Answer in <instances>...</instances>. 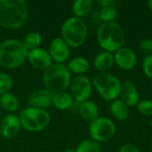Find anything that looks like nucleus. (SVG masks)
I'll use <instances>...</instances> for the list:
<instances>
[{
	"label": "nucleus",
	"instance_id": "1",
	"mask_svg": "<svg viewBox=\"0 0 152 152\" xmlns=\"http://www.w3.org/2000/svg\"><path fill=\"white\" fill-rule=\"evenodd\" d=\"M28 14V5L24 0H0V26L6 29L20 27Z\"/></svg>",
	"mask_w": 152,
	"mask_h": 152
},
{
	"label": "nucleus",
	"instance_id": "32",
	"mask_svg": "<svg viewBox=\"0 0 152 152\" xmlns=\"http://www.w3.org/2000/svg\"><path fill=\"white\" fill-rule=\"evenodd\" d=\"M148 7L151 10V12H152V0H149L148 1Z\"/></svg>",
	"mask_w": 152,
	"mask_h": 152
},
{
	"label": "nucleus",
	"instance_id": "4",
	"mask_svg": "<svg viewBox=\"0 0 152 152\" xmlns=\"http://www.w3.org/2000/svg\"><path fill=\"white\" fill-rule=\"evenodd\" d=\"M43 81L46 88L53 94L62 92L70 86V72L64 64H52L44 71Z\"/></svg>",
	"mask_w": 152,
	"mask_h": 152
},
{
	"label": "nucleus",
	"instance_id": "23",
	"mask_svg": "<svg viewBox=\"0 0 152 152\" xmlns=\"http://www.w3.org/2000/svg\"><path fill=\"white\" fill-rule=\"evenodd\" d=\"M41 41L42 37L39 33L31 32L24 37L22 44L28 51H31L36 48H38L39 45L41 44Z\"/></svg>",
	"mask_w": 152,
	"mask_h": 152
},
{
	"label": "nucleus",
	"instance_id": "15",
	"mask_svg": "<svg viewBox=\"0 0 152 152\" xmlns=\"http://www.w3.org/2000/svg\"><path fill=\"white\" fill-rule=\"evenodd\" d=\"M121 100L128 106L134 107L140 102V94L136 86L132 81H125L121 84Z\"/></svg>",
	"mask_w": 152,
	"mask_h": 152
},
{
	"label": "nucleus",
	"instance_id": "27",
	"mask_svg": "<svg viewBox=\"0 0 152 152\" xmlns=\"http://www.w3.org/2000/svg\"><path fill=\"white\" fill-rule=\"evenodd\" d=\"M137 110L144 116L152 117V100L140 101L137 104Z\"/></svg>",
	"mask_w": 152,
	"mask_h": 152
},
{
	"label": "nucleus",
	"instance_id": "17",
	"mask_svg": "<svg viewBox=\"0 0 152 152\" xmlns=\"http://www.w3.org/2000/svg\"><path fill=\"white\" fill-rule=\"evenodd\" d=\"M114 63H115L114 54L112 53L106 52V51L98 53L94 61V68L99 72H107L109 69L112 68Z\"/></svg>",
	"mask_w": 152,
	"mask_h": 152
},
{
	"label": "nucleus",
	"instance_id": "30",
	"mask_svg": "<svg viewBox=\"0 0 152 152\" xmlns=\"http://www.w3.org/2000/svg\"><path fill=\"white\" fill-rule=\"evenodd\" d=\"M118 152H140V151L137 146L131 144V143H127V144L123 145L119 149Z\"/></svg>",
	"mask_w": 152,
	"mask_h": 152
},
{
	"label": "nucleus",
	"instance_id": "6",
	"mask_svg": "<svg viewBox=\"0 0 152 152\" xmlns=\"http://www.w3.org/2000/svg\"><path fill=\"white\" fill-rule=\"evenodd\" d=\"M121 82L109 72H98L93 77V85L99 94L106 101L112 102L118 98L121 92Z\"/></svg>",
	"mask_w": 152,
	"mask_h": 152
},
{
	"label": "nucleus",
	"instance_id": "28",
	"mask_svg": "<svg viewBox=\"0 0 152 152\" xmlns=\"http://www.w3.org/2000/svg\"><path fill=\"white\" fill-rule=\"evenodd\" d=\"M142 71L146 77L152 78V55H147L142 61Z\"/></svg>",
	"mask_w": 152,
	"mask_h": 152
},
{
	"label": "nucleus",
	"instance_id": "22",
	"mask_svg": "<svg viewBox=\"0 0 152 152\" xmlns=\"http://www.w3.org/2000/svg\"><path fill=\"white\" fill-rule=\"evenodd\" d=\"M0 104L5 110L13 112L16 111L19 108V100L14 94L6 93L0 95Z\"/></svg>",
	"mask_w": 152,
	"mask_h": 152
},
{
	"label": "nucleus",
	"instance_id": "10",
	"mask_svg": "<svg viewBox=\"0 0 152 152\" xmlns=\"http://www.w3.org/2000/svg\"><path fill=\"white\" fill-rule=\"evenodd\" d=\"M28 60L35 69L41 70L47 69L53 64V60L49 52L44 48L39 47L28 51Z\"/></svg>",
	"mask_w": 152,
	"mask_h": 152
},
{
	"label": "nucleus",
	"instance_id": "33",
	"mask_svg": "<svg viewBox=\"0 0 152 152\" xmlns=\"http://www.w3.org/2000/svg\"><path fill=\"white\" fill-rule=\"evenodd\" d=\"M62 152H76V150H73V149H67V150L63 151Z\"/></svg>",
	"mask_w": 152,
	"mask_h": 152
},
{
	"label": "nucleus",
	"instance_id": "16",
	"mask_svg": "<svg viewBox=\"0 0 152 152\" xmlns=\"http://www.w3.org/2000/svg\"><path fill=\"white\" fill-rule=\"evenodd\" d=\"M78 112L81 118L90 124L99 118L98 106L92 101H86L80 103L78 107Z\"/></svg>",
	"mask_w": 152,
	"mask_h": 152
},
{
	"label": "nucleus",
	"instance_id": "5",
	"mask_svg": "<svg viewBox=\"0 0 152 152\" xmlns=\"http://www.w3.org/2000/svg\"><path fill=\"white\" fill-rule=\"evenodd\" d=\"M87 37V26L79 18L70 17L61 26V38L69 47L77 48L81 46Z\"/></svg>",
	"mask_w": 152,
	"mask_h": 152
},
{
	"label": "nucleus",
	"instance_id": "11",
	"mask_svg": "<svg viewBox=\"0 0 152 152\" xmlns=\"http://www.w3.org/2000/svg\"><path fill=\"white\" fill-rule=\"evenodd\" d=\"M115 63L122 69L129 70L135 67L137 63V56L135 53L128 47H121L115 52Z\"/></svg>",
	"mask_w": 152,
	"mask_h": 152
},
{
	"label": "nucleus",
	"instance_id": "20",
	"mask_svg": "<svg viewBox=\"0 0 152 152\" xmlns=\"http://www.w3.org/2000/svg\"><path fill=\"white\" fill-rule=\"evenodd\" d=\"M94 2L92 0H77L73 4L72 11L75 17L82 19L87 16L92 11Z\"/></svg>",
	"mask_w": 152,
	"mask_h": 152
},
{
	"label": "nucleus",
	"instance_id": "3",
	"mask_svg": "<svg viewBox=\"0 0 152 152\" xmlns=\"http://www.w3.org/2000/svg\"><path fill=\"white\" fill-rule=\"evenodd\" d=\"M28 51L22 42L7 39L0 43V65L6 69H16L28 59Z\"/></svg>",
	"mask_w": 152,
	"mask_h": 152
},
{
	"label": "nucleus",
	"instance_id": "2",
	"mask_svg": "<svg viewBox=\"0 0 152 152\" xmlns=\"http://www.w3.org/2000/svg\"><path fill=\"white\" fill-rule=\"evenodd\" d=\"M99 45L106 52L114 53L123 47L126 35L123 28L117 22L102 23L97 32Z\"/></svg>",
	"mask_w": 152,
	"mask_h": 152
},
{
	"label": "nucleus",
	"instance_id": "31",
	"mask_svg": "<svg viewBox=\"0 0 152 152\" xmlns=\"http://www.w3.org/2000/svg\"><path fill=\"white\" fill-rule=\"evenodd\" d=\"M98 3H99V4H101L102 7H105V6H115V4H117L113 0H100Z\"/></svg>",
	"mask_w": 152,
	"mask_h": 152
},
{
	"label": "nucleus",
	"instance_id": "26",
	"mask_svg": "<svg viewBox=\"0 0 152 152\" xmlns=\"http://www.w3.org/2000/svg\"><path fill=\"white\" fill-rule=\"evenodd\" d=\"M12 78L6 73L0 72V95L9 93L12 87Z\"/></svg>",
	"mask_w": 152,
	"mask_h": 152
},
{
	"label": "nucleus",
	"instance_id": "24",
	"mask_svg": "<svg viewBox=\"0 0 152 152\" xmlns=\"http://www.w3.org/2000/svg\"><path fill=\"white\" fill-rule=\"evenodd\" d=\"M76 152H101V146L98 142L93 139H86L78 144Z\"/></svg>",
	"mask_w": 152,
	"mask_h": 152
},
{
	"label": "nucleus",
	"instance_id": "19",
	"mask_svg": "<svg viewBox=\"0 0 152 152\" xmlns=\"http://www.w3.org/2000/svg\"><path fill=\"white\" fill-rule=\"evenodd\" d=\"M110 112L116 119L125 121L129 117V107L121 99L118 98L111 102Z\"/></svg>",
	"mask_w": 152,
	"mask_h": 152
},
{
	"label": "nucleus",
	"instance_id": "7",
	"mask_svg": "<svg viewBox=\"0 0 152 152\" xmlns=\"http://www.w3.org/2000/svg\"><path fill=\"white\" fill-rule=\"evenodd\" d=\"M50 119V115L45 110L32 107L24 109L20 115L21 126L29 132L44 130L48 126Z\"/></svg>",
	"mask_w": 152,
	"mask_h": 152
},
{
	"label": "nucleus",
	"instance_id": "25",
	"mask_svg": "<svg viewBox=\"0 0 152 152\" xmlns=\"http://www.w3.org/2000/svg\"><path fill=\"white\" fill-rule=\"evenodd\" d=\"M100 18L102 20L106 22H113L118 17V10L115 6H105L100 10Z\"/></svg>",
	"mask_w": 152,
	"mask_h": 152
},
{
	"label": "nucleus",
	"instance_id": "29",
	"mask_svg": "<svg viewBox=\"0 0 152 152\" xmlns=\"http://www.w3.org/2000/svg\"><path fill=\"white\" fill-rule=\"evenodd\" d=\"M139 50L147 55H152V39L145 38L139 44Z\"/></svg>",
	"mask_w": 152,
	"mask_h": 152
},
{
	"label": "nucleus",
	"instance_id": "13",
	"mask_svg": "<svg viewBox=\"0 0 152 152\" xmlns=\"http://www.w3.org/2000/svg\"><path fill=\"white\" fill-rule=\"evenodd\" d=\"M48 52L52 57V60L59 64H62L69 57V45L61 37H56L51 42Z\"/></svg>",
	"mask_w": 152,
	"mask_h": 152
},
{
	"label": "nucleus",
	"instance_id": "9",
	"mask_svg": "<svg viewBox=\"0 0 152 152\" xmlns=\"http://www.w3.org/2000/svg\"><path fill=\"white\" fill-rule=\"evenodd\" d=\"M70 94L74 101L82 103L92 95V82L85 75L75 77L70 82Z\"/></svg>",
	"mask_w": 152,
	"mask_h": 152
},
{
	"label": "nucleus",
	"instance_id": "14",
	"mask_svg": "<svg viewBox=\"0 0 152 152\" xmlns=\"http://www.w3.org/2000/svg\"><path fill=\"white\" fill-rule=\"evenodd\" d=\"M21 124L20 118L16 115L9 114L5 116L0 124V133L4 138H12L20 131Z\"/></svg>",
	"mask_w": 152,
	"mask_h": 152
},
{
	"label": "nucleus",
	"instance_id": "18",
	"mask_svg": "<svg viewBox=\"0 0 152 152\" xmlns=\"http://www.w3.org/2000/svg\"><path fill=\"white\" fill-rule=\"evenodd\" d=\"M53 104L54 107L60 110H66L70 109L74 104V99L69 93L66 91L59 92L53 94Z\"/></svg>",
	"mask_w": 152,
	"mask_h": 152
},
{
	"label": "nucleus",
	"instance_id": "35",
	"mask_svg": "<svg viewBox=\"0 0 152 152\" xmlns=\"http://www.w3.org/2000/svg\"><path fill=\"white\" fill-rule=\"evenodd\" d=\"M0 136H1V133H0Z\"/></svg>",
	"mask_w": 152,
	"mask_h": 152
},
{
	"label": "nucleus",
	"instance_id": "12",
	"mask_svg": "<svg viewBox=\"0 0 152 152\" xmlns=\"http://www.w3.org/2000/svg\"><path fill=\"white\" fill-rule=\"evenodd\" d=\"M53 93L47 88L38 89L33 92L28 98V104L32 108L45 110L53 103Z\"/></svg>",
	"mask_w": 152,
	"mask_h": 152
},
{
	"label": "nucleus",
	"instance_id": "8",
	"mask_svg": "<svg viewBox=\"0 0 152 152\" xmlns=\"http://www.w3.org/2000/svg\"><path fill=\"white\" fill-rule=\"evenodd\" d=\"M116 134L115 123L108 118H98L95 121L90 124L89 134L92 139L103 142L110 140Z\"/></svg>",
	"mask_w": 152,
	"mask_h": 152
},
{
	"label": "nucleus",
	"instance_id": "21",
	"mask_svg": "<svg viewBox=\"0 0 152 152\" xmlns=\"http://www.w3.org/2000/svg\"><path fill=\"white\" fill-rule=\"evenodd\" d=\"M69 72L77 74V76L84 75L89 69V62L83 57H75L68 64Z\"/></svg>",
	"mask_w": 152,
	"mask_h": 152
},
{
	"label": "nucleus",
	"instance_id": "34",
	"mask_svg": "<svg viewBox=\"0 0 152 152\" xmlns=\"http://www.w3.org/2000/svg\"><path fill=\"white\" fill-rule=\"evenodd\" d=\"M150 124H151V128H152V118H151V123H150Z\"/></svg>",
	"mask_w": 152,
	"mask_h": 152
}]
</instances>
